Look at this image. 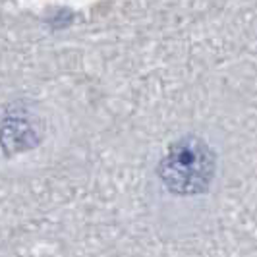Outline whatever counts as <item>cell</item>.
<instances>
[{"instance_id":"6da1fadb","label":"cell","mask_w":257,"mask_h":257,"mask_svg":"<svg viewBox=\"0 0 257 257\" xmlns=\"http://www.w3.org/2000/svg\"><path fill=\"white\" fill-rule=\"evenodd\" d=\"M217 165L215 149L201 136L188 134L168 145L159 161L157 176L165 190L174 195H203L215 182Z\"/></svg>"},{"instance_id":"7a4b0ae2","label":"cell","mask_w":257,"mask_h":257,"mask_svg":"<svg viewBox=\"0 0 257 257\" xmlns=\"http://www.w3.org/2000/svg\"><path fill=\"white\" fill-rule=\"evenodd\" d=\"M45 138V122L27 103L8 106L0 124V147L6 155H20L35 149Z\"/></svg>"}]
</instances>
